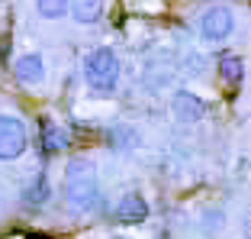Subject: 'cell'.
Segmentation results:
<instances>
[{"mask_svg": "<svg viewBox=\"0 0 251 239\" xmlns=\"http://www.w3.org/2000/svg\"><path fill=\"white\" fill-rule=\"evenodd\" d=\"M61 201L65 210L74 217H87L100 204V178H97V165L90 158H71L65 168V181H61Z\"/></svg>", "mask_w": 251, "mask_h": 239, "instance_id": "6da1fadb", "label": "cell"}, {"mask_svg": "<svg viewBox=\"0 0 251 239\" xmlns=\"http://www.w3.org/2000/svg\"><path fill=\"white\" fill-rule=\"evenodd\" d=\"M119 55L113 52L110 45H100L94 52H87L84 59V81L94 90L97 97H113L119 88Z\"/></svg>", "mask_w": 251, "mask_h": 239, "instance_id": "7a4b0ae2", "label": "cell"}, {"mask_svg": "<svg viewBox=\"0 0 251 239\" xmlns=\"http://www.w3.org/2000/svg\"><path fill=\"white\" fill-rule=\"evenodd\" d=\"M197 32L203 42H226L235 32V10L226 7V3H213L200 13L197 20Z\"/></svg>", "mask_w": 251, "mask_h": 239, "instance_id": "3957f363", "label": "cell"}, {"mask_svg": "<svg viewBox=\"0 0 251 239\" xmlns=\"http://www.w3.org/2000/svg\"><path fill=\"white\" fill-rule=\"evenodd\" d=\"M29 149L26 123L13 113H0V162H16Z\"/></svg>", "mask_w": 251, "mask_h": 239, "instance_id": "277c9868", "label": "cell"}, {"mask_svg": "<svg viewBox=\"0 0 251 239\" xmlns=\"http://www.w3.org/2000/svg\"><path fill=\"white\" fill-rule=\"evenodd\" d=\"M171 113H174L177 123L193 126V123H200V120L206 117V100L197 97L193 90H177V94L171 97Z\"/></svg>", "mask_w": 251, "mask_h": 239, "instance_id": "5b68a950", "label": "cell"}, {"mask_svg": "<svg viewBox=\"0 0 251 239\" xmlns=\"http://www.w3.org/2000/svg\"><path fill=\"white\" fill-rule=\"evenodd\" d=\"M113 217H116L123 226L145 223L148 220V201L139 194V191H126V194L116 201V207H113Z\"/></svg>", "mask_w": 251, "mask_h": 239, "instance_id": "8992f818", "label": "cell"}, {"mask_svg": "<svg viewBox=\"0 0 251 239\" xmlns=\"http://www.w3.org/2000/svg\"><path fill=\"white\" fill-rule=\"evenodd\" d=\"M13 78L26 88H36V84L45 81V59L39 52H23L20 59L13 61Z\"/></svg>", "mask_w": 251, "mask_h": 239, "instance_id": "52a82bcc", "label": "cell"}, {"mask_svg": "<svg viewBox=\"0 0 251 239\" xmlns=\"http://www.w3.org/2000/svg\"><path fill=\"white\" fill-rule=\"evenodd\" d=\"M39 133H42L45 155H58V152L68 149V133L55 123V120H42V123H39Z\"/></svg>", "mask_w": 251, "mask_h": 239, "instance_id": "ba28073f", "label": "cell"}, {"mask_svg": "<svg viewBox=\"0 0 251 239\" xmlns=\"http://www.w3.org/2000/svg\"><path fill=\"white\" fill-rule=\"evenodd\" d=\"M23 201L29 204V207H42L45 201H52V184H49V178H45L42 172H39L32 181H26V187H23Z\"/></svg>", "mask_w": 251, "mask_h": 239, "instance_id": "9c48e42d", "label": "cell"}, {"mask_svg": "<svg viewBox=\"0 0 251 239\" xmlns=\"http://www.w3.org/2000/svg\"><path fill=\"white\" fill-rule=\"evenodd\" d=\"M216 71H219V78L226 84H238L245 78V61L238 59V55H232V52H222L219 61H216Z\"/></svg>", "mask_w": 251, "mask_h": 239, "instance_id": "30bf717a", "label": "cell"}, {"mask_svg": "<svg viewBox=\"0 0 251 239\" xmlns=\"http://www.w3.org/2000/svg\"><path fill=\"white\" fill-rule=\"evenodd\" d=\"M71 16L74 23L90 26V23H97L103 16V0H71Z\"/></svg>", "mask_w": 251, "mask_h": 239, "instance_id": "8fae6325", "label": "cell"}, {"mask_svg": "<svg viewBox=\"0 0 251 239\" xmlns=\"http://www.w3.org/2000/svg\"><path fill=\"white\" fill-rule=\"evenodd\" d=\"M36 10L42 20H61L71 13V0H36Z\"/></svg>", "mask_w": 251, "mask_h": 239, "instance_id": "7c38bea8", "label": "cell"}, {"mask_svg": "<svg viewBox=\"0 0 251 239\" xmlns=\"http://www.w3.org/2000/svg\"><path fill=\"white\" fill-rule=\"evenodd\" d=\"M242 230H245V239H251V213H248V220H245Z\"/></svg>", "mask_w": 251, "mask_h": 239, "instance_id": "4fadbf2b", "label": "cell"}]
</instances>
